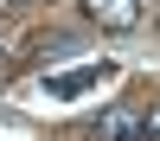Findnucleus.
Here are the masks:
<instances>
[{
  "label": "nucleus",
  "mask_w": 160,
  "mask_h": 141,
  "mask_svg": "<svg viewBox=\"0 0 160 141\" xmlns=\"http://www.w3.org/2000/svg\"><path fill=\"white\" fill-rule=\"evenodd\" d=\"M102 77H109V64H77V71H58V77H45V90L58 103H71V96H83V90H96Z\"/></svg>",
  "instance_id": "obj_2"
},
{
  "label": "nucleus",
  "mask_w": 160,
  "mask_h": 141,
  "mask_svg": "<svg viewBox=\"0 0 160 141\" xmlns=\"http://www.w3.org/2000/svg\"><path fill=\"white\" fill-rule=\"evenodd\" d=\"M83 13L102 32H135L141 26V0H83Z\"/></svg>",
  "instance_id": "obj_1"
},
{
  "label": "nucleus",
  "mask_w": 160,
  "mask_h": 141,
  "mask_svg": "<svg viewBox=\"0 0 160 141\" xmlns=\"http://www.w3.org/2000/svg\"><path fill=\"white\" fill-rule=\"evenodd\" d=\"M141 122H148V141H160V103H154V109H141Z\"/></svg>",
  "instance_id": "obj_4"
},
{
  "label": "nucleus",
  "mask_w": 160,
  "mask_h": 141,
  "mask_svg": "<svg viewBox=\"0 0 160 141\" xmlns=\"http://www.w3.org/2000/svg\"><path fill=\"white\" fill-rule=\"evenodd\" d=\"M96 141H148V122H141V109H109V115H96Z\"/></svg>",
  "instance_id": "obj_3"
}]
</instances>
